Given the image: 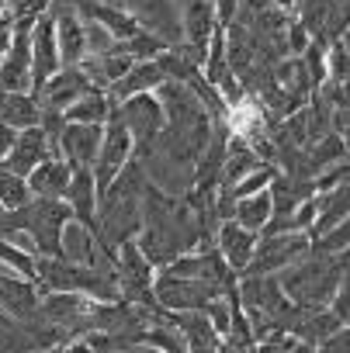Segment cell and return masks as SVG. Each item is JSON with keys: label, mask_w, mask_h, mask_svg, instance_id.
<instances>
[{"label": "cell", "mask_w": 350, "mask_h": 353, "mask_svg": "<svg viewBox=\"0 0 350 353\" xmlns=\"http://www.w3.org/2000/svg\"><path fill=\"white\" fill-rule=\"evenodd\" d=\"M28 70H32V52H28V32L21 28V35L14 39V49L8 56V63L0 66V90L4 94H18L28 83Z\"/></svg>", "instance_id": "3"}, {"label": "cell", "mask_w": 350, "mask_h": 353, "mask_svg": "<svg viewBox=\"0 0 350 353\" xmlns=\"http://www.w3.org/2000/svg\"><path fill=\"white\" fill-rule=\"evenodd\" d=\"M94 18H97L111 35H118V39H135V35H139L135 18H132V14H121V11H115V8H94Z\"/></svg>", "instance_id": "15"}, {"label": "cell", "mask_w": 350, "mask_h": 353, "mask_svg": "<svg viewBox=\"0 0 350 353\" xmlns=\"http://www.w3.org/2000/svg\"><path fill=\"white\" fill-rule=\"evenodd\" d=\"M0 201H4L8 208H18L28 201V188L18 173H11L8 166H0Z\"/></svg>", "instance_id": "18"}, {"label": "cell", "mask_w": 350, "mask_h": 353, "mask_svg": "<svg viewBox=\"0 0 350 353\" xmlns=\"http://www.w3.org/2000/svg\"><path fill=\"white\" fill-rule=\"evenodd\" d=\"M90 87H87V77L80 73V70H66V73H59L49 87H46V97H49V104H73L77 97H84Z\"/></svg>", "instance_id": "8"}, {"label": "cell", "mask_w": 350, "mask_h": 353, "mask_svg": "<svg viewBox=\"0 0 350 353\" xmlns=\"http://www.w3.org/2000/svg\"><path fill=\"white\" fill-rule=\"evenodd\" d=\"M32 188L39 194H49V198L63 194L66 191V170L59 163H42L39 170H32Z\"/></svg>", "instance_id": "14"}, {"label": "cell", "mask_w": 350, "mask_h": 353, "mask_svg": "<svg viewBox=\"0 0 350 353\" xmlns=\"http://www.w3.org/2000/svg\"><path fill=\"white\" fill-rule=\"evenodd\" d=\"M63 149L66 156L73 159V166H87L97 149H101V128L97 125H77V128H66L63 132Z\"/></svg>", "instance_id": "4"}, {"label": "cell", "mask_w": 350, "mask_h": 353, "mask_svg": "<svg viewBox=\"0 0 350 353\" xmlns=\"http://www.w3.org/2000/svg\"><path fill=\"white\" fill-rule=\"evenodd\" d=\"M63 208L59 205H39L35 212H32V232H35V239L42 243V246H49L52 253H59V222H63Z\"/></svg>", "instance_id": "7"}, {"label": "cell", "mask_w": 350, "mask_h": 353, "mask_svg": "<svg viewBox=\"0 0 350 353\" xmlns=\"http://www.w3.org/2000/svg\"><path fill=\"white\" fill-rule=\"evenodd\" d=\"M0 114H4L8 125H21V128H32L35 118H39V108L32 97H21V94H8L0 101Z\"/></svg>", "instance_id": "13"}, {"label": "cell", "mask_w": 350, "mask_h": 353, "mask_svg": "<svg viewBox=\"0 0 350 353\" xmlns=\"http://www.w3.org/2000/svg\"><path fill=\"white\" fill-rule=\"evenodd\" d=\"M70 194H73V205H77V212H80V219L87 225L90 222V208H94V181H90L87 166H77V181H73Z\"/></svg>", "instance_id": "17"}, {"label": "cell", "mask_w": 350, "mask_h": 353, "mask_svg": "<svg viewBox=\"0 0 350 353\" xmlns=\"http://www.w3.org/2000/svg\"><path fill=\"white\" fill-rule=\"evenodd\" d=\"M11 163H8V170L11 173H18V176H25V173H32V166L46 156V135L42 132H25L18 142H11Z\"/></svg>", "instance_id": "6"}, {"label": "cell", "mask_w": 350, "mask_h": 353, "mask_svg": "<svg viewBox=\"0 0 350 353\" xmlns=\"http://www.w3.org/2000/svg\"><path fill=\"white\" fill-rule=\"evenodd\" d=\"M101 114H104V101L94 90H87L84 97H77L70 104V118H77V121H97Z\"/></svg>", "instance_id": "19"}, {"label": "cell", "mask_w": 350, "mask_h": 353, "mask_svg": "<svg viewBox=\"0 0 350 353\" xmlns=\"http://www.w3.org/2000/svg\"><path fill=\"white\" fill-rule=\"evenodd\" d=\"M32 66H35V83L46 87L49 77L59 70L56 59V21L52 18H39L35 35H32Z\"/></svg>", "instance_id": "1"}, {"label": "cell", "mask_w": 350, "mask_h": 353, "mask_svg": "<svg viewBox=\"0 0 350 353\" xmlns=\"http://www.w3.org/2000/svg\"><path fill=\"white\" fill-rule=\"evenodd\" d=\"M59 253H66V256L77 260V263H87V260H90L94 239H90V232H87L84 222H70V225L59 232Z\"/></svg>", "instance_id": "10"}, {"label": "cell", "mask_w": 350, "mask_h": 353, "mask_svg": "<svg viewBox=\"0 0 350 353\" xmlns=\"http://www.w3.org/2000/svg\"><path fill=\"white\" fill-rule=\"evenodd\" d=\"M56 39H59V52H63V59L66 63H77L80 56H84V25L73 18V14H63L59 21H56Z\"/></svg>", "instance_id": "12"}, {"label": "cell", "mask_w": 350, "mask_h": 353, "mask_svg": "<svg viewBox=\"0 0 350 353\" xmlns=\"http://www.w3.org/2000/svg\"><path fill=\"white\" fill-rule=\"evenodd\" d=\"M128 149H132L128 128H125L121 121H115L111 132H108V139H104V149H101V184H111V181H115V173H118V166L125 163Z\"/></svg>", "instance_id": "5"}, {"label": "cell", "mask_w": 350, "mask_h": 353, "mask_svg": "<svg viewBox=\"0 0 350 353\" xmlns=\"http://www.w3.org/2000/svg\"><path fill=\"white\" fill-rule=\"evenodd\" d=\"M121 125L132 128L142 142L153 139L156 128L163 125V108H159V101H153V97H146V94H135V97L125 104V121H121Z\"/></svg>", "instance_id": "2"}, {"label": "cell", "mask_w": 350, "mask_h": 353, "mask_svg": "<svg viewBox=\"0 0 350 353\" xmlns=\"http://www.w3.org/2000/svg\"><path fill=\"white\" fill-rule=\"evenodd\" d=\"M163 83V70L159 63H132V70L125 77H118V94L128 97V94H142L146 87H159Z\"/></svg>", "instance_id": "9"}, {"label": "cell", "mask_w": 350, "mask_h": 353, "mask_svg": "<svg viewBox=\"0 0 350 353\" xmlns=\"http://www.w3.org/2000/svg\"><path fill=\"white\" fill-rule=\"evenodd\" d=\"M219 239H222V253L229 256V263H233V267H243V263L250 260V250H253L250 229H243V225L229 222V225H222Z\"/></svg>", "instance_id": "11"}, {"label": "cell", "mask_w": 350, "mask_h": 353, "mask_svg": "<svg viewBox=\"0 0 350 353\" xmlns=\"http://www.w3.org/2000/svg\"><path fill=\"white\" fill-rule=\"evenodd\" d=\"M271 215V194H253L240 201V225L243 229H260Z\"/></svg>", "instance_id": "16"}, {"label": "cell", "mask_w": 350, "mask_h": 353, "mask_svg": "<svg viewBox=\"0 0 350 353\" xmlns=\"http://www.w3.org/2000/svg\"><path fill=\"white\" fill-rule=\"evenodd\" d=\"M11 142H14V135H11V128H8V125H0V156H4V152L11 149Z\"/></svg>", "instance_id": "20"}]
</instances>
